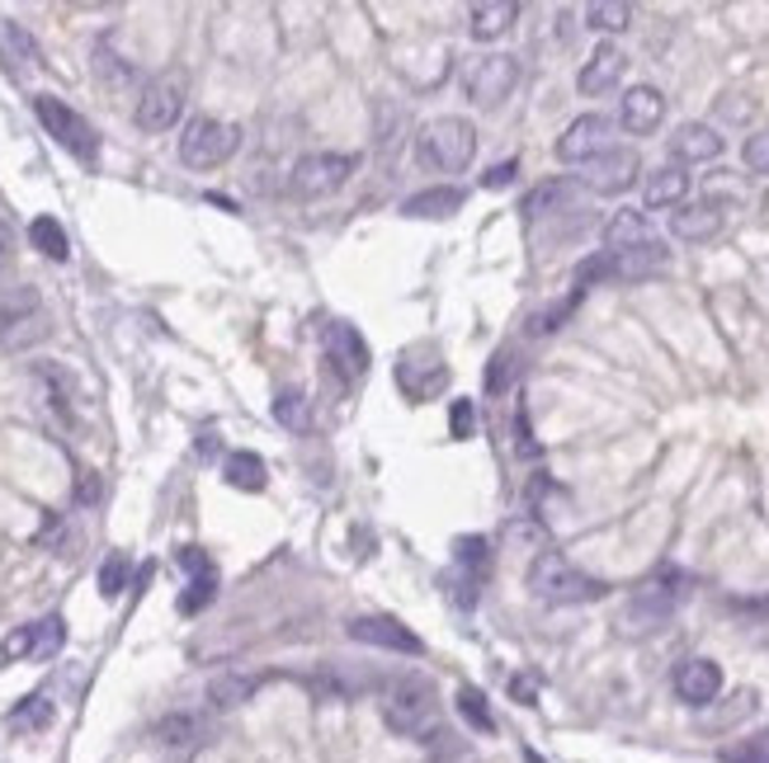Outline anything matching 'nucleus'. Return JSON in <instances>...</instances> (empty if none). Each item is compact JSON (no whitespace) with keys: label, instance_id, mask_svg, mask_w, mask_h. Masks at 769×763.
<instances>
[{"label":"nucleus","instance_id":"obj_1","mask_svg":"<svg viewBox=\"0 0 769 763\" xmlns=\"http://www.w3.org/2000/svg\"><path fill=\"white\" fill-rule=\"evenodd\" d=\"M383 716H387V726L397 735H406V740H425V745L444 740L440 693H435L430 678H397L383 697Z\"/></svg>","mask_w":769,"mask_h":763},{"label":"nucleus","instance_id":"obj_2","mask_svg":"<svg viewBox=\"0 0 769 763\" xmlns=\"http://www.w3.org/2000/svg\"><path fill=\"white\" fill-rule=\"evenodd\" d=\"M529 589L548 608H576V604H590V598L604 594V579L576 571L562 552H539L534 566H529Z\"/></svg>","mask_w":769,"mask_h":763},{"label":"nucleus","instance_id":"obj_3","mask_svg":"<svg viewBox=\"0 0 769 763\" xmlns=\"http://www.w3.org/2000/svg\"><path fill=\"white\" fill-rule=\"evenodd\" d=\"M472 151H477V128L467 118H435L421 128V160L440 175H459L467 170Z\"/></svg>","mask_w":769,"mask_h":763},{"label":"nucleus","instance_id":"obj_4","mask_svg":"<svg viewBox=\"0 0 769 763\" xmlns=\"http://www.w3.org/2000/svg\"><path fill=\"white\" fill-rule=\"evenodd\" d=\"M33 113H38V123L52 132V142L67 147L76 160H81V166H95V160H100V132H95L86 118L67 105V99H57V95H33Z\"/></svg>","mask_w":769,"mask_h":763},{"label":"nucleus","instance_id":"obj_5","mask_svg":"<svg viewBox=\"0 0 769 763\" xmlns=\"http://www.w3.org/2000/svg\"><path fill=\"white\" fill-rule=\"evenodd\" d=\"M684 585L689 579L680 571H657L647 585L628 598V608H623V627H633V632H657L661 622L680 608V598H684Z\"/></svg>","mask_w":769,"mask_h":763},{"label":"nucleus","instance_id":"obj_6","mask_svg":"<svg viewBox=\"0 0 769 763\" xmlns=\"http://www.w3.org/2000/svg\"><path fill=\"white\" fill-rule=\"evenodd\" d=\"M241 147V128L223 123V118H194L180 137V160L189 170H218L223 160L236 156Z\"/></svg>","mask_w":769,"mask_h":763},{"label":"nucleus","instance_id":"obj_7","mask_svg":"<svg viewBox=\"0 0 769 763\" xmlns=\"http://www.w3.org/2000/svg\"><path fill=\"white\" fill-rule=\"evenodd\" d=\"M515 86H520V62L505 52H482L463 67V90H467L472 105H482V109H496Z\"/></svg>","mask_w":769,"mask_h":763},{"label":"nucleus","instance_id":"obj_8","mask_svg":"<svg viewBox=\"0 0 769 763\" xmlns=\"http://www.w3.org/2000/svg\"><path fill=\"white\" fill-rule=\"evenodd\" d=\"M354 175V156L341 151H312L293 166V194L298 198H326Z\"/></svg>","mask_w":769,"mask_h":763},{"label":"nucleus","instance_id":"obj_9","mask_svg":"<svg viewBox=\"0 0 769 763\" xmlns=\"http://www.w3.org/2000/svg\"><path fill=\"white\" fill-rule=\"evenodd\" d=\"M62 641H67V622L62 617H38L29 622V627H19L10 632L6 641H0V670L10 665V660H52L57 651H62Z\"/></svg>","mask_w":769,"mask_h":763},{"label":"nucleus","instance_id":"obj_10","mask_svg":"<svg viewBox=\"0 0 769 763\" xmlns=\"http://www.w3.org/2000/svg\"><path fill=\"white\" fill-rule=\"evenodd\" d=\"M604 151H614V123L604 113H581L562 137H558V156L566 166H590Z\"/></svg>","mask_w":769,"mask_h":763},{"label":"nucleus","instance_id":"obj_11","mask_svg":"<svg viewBox=\"0 0 769 763\" xmlns=\"http://www.w3.org/2000/svg\"><path fill=\"white\" fill-rule=\"evenodd\" d=\"M444 382H448V368H444V354L435 345H411L397 358V387L411 400H430L444 387Z\"/></svg>","mask_w":769,"mask_h":763},{"label":"nucleus","instance_id":"obj_12","mask_svg":"<svg viewBox=\"0 0 769 763\" xmlns=\"http://www.w3.org/2000/svg\"><path fill=\"white\" fill-rule=\"evenodd\" d=\"M180 113H185V80L180 76L151 80L142 90V99H137V128L142 132H166V128L180 123Z\"/></svg>","mask_w":769,"mask_h":763},{"label":"nucleus","instance_id":"obj_13","mask_svg":"<svg viewBox=\"0 0 769 763\" xmlns=\"http://www.w3.org/2000/svg\"><path fill=\"white\" fill-rule=\"evenodd\" d=\"M349 636L364 641V646H378V651H397V655H425V641L406 627L397 617H383V613H368V617H354L349 622Z\"/></svg>","mask_w":769,"mask_h":763},{"label":"nucleus","instance_id":"obj_14","mask_svg":"<svg viewBox=\"0 0 769 763\" xmlns=\"http://www.w3.org/2000/svg\"><path fill=\"white\" fill-rule=\"evenodd\" d=\"M322 345H326V364L341 373V382H354V377L368 373V345H364V335L354 330V326H345V320H326Z\"/></svg>","mask_w":769,"mask_h":763},{"label":"nucleus","instance_id":"obj_15","mask_svg":"<svg viewBox=\"0 0 769 763\" xmlns=\"http://www.w3.org/2000/svg\"><path fill=\"white\" fill-rule=\"evenodd\" d=\"M676 693L680 702H689V707H708V702H718L722 693V670H718V660H684V665L676 670Z\"/></svg>","mask_w":769,"mask_h":763},{"label":"nucleus","instance_id":"obj_16","mask_svg":"<svg viewBox=\"0 0 769 763\" xmlns=\"http://www.w3.org/2000/svg\"><path fill=\"white\" fill-rule=\"evenodd\" d=\"M633 179H638V151H628V147L604 151L600 160L585 166V185L595 194H623Z\"/></svg>","mask_w":769,"mask_h":763},{"label":"nucleus","instance_id":"obj_17","mask_svg":"<svg viewBox=\"0 0 769 763\" xmlns=\"http://www.w3.org/2000/svg\"><path fill=\"white\" fill-rule=\"evenodd\" d=\"M661 118H666V99L657 86H633L623 95V105H619V123L633 132V137H647V132H657L661 128Z\"/></svg>","mask_w":769,"mask_h":763},{"label":"nucleus","instance_id":"obj_18","mask_svg":"<svg viewBox=\"0 0 769 763\" xmlns=\"http://www.w3.org/2000/svg\"><path fill=\"white\" fill-rule=\"evenodd\" d=\"M670 156H676V166H703V160L722 156V137L708 123H684L676 137H670Z\"/></svg>","mask_w":769,"mask_h":763},{"label":"nucleus","instance_id":"obj_19","mask_svg":"<svg viewBox=\"0 0 769 763\" xmlns=\"http://www.w3.org/2000/svg\"><path fill=\"white\" fill-rule=\"evenodd\" d=\"M623 67H628V57H623L614 43H600L595 52H590V62L581 67V76H576L581 95H604V90H614L619 76H623Z\"/></svg>","mask_w":769,"mask_h":763},{"label":"nucleus","instance_id":"obj_20","mask_svg":"<svg viewBox=\"0 0 769 763\" xmlns=\"http://www.w3.org/2000/svg\"><path fill=\"white\" fill-rule=\"evenodd\" d=\"M156 745L170 750V754H180V763L204 745V721L199 716H189V712H170L166 721H156Z\"/></svg>","mask_w":769,"mask_h":763},{"label":"nucleus","instance_id":"obj_21","mask_svg":"<svg viewBox=\"0 0 769 763\" xmlns=\"http://www.w3.org/2000/svg\"><path fill=\"white\" fill-rule=\"evenodd\" d=\"M647 240H657L652 227H647V212L623 208V212H614L604 222V246H609V255H628V250L647 246Z\"/></svg>","mask_w":769,"mask_h":763},{"label":"nucleus","instance_id":"obj_22","mask_svg":"<svg viewBox=\"0 0 769 763\" xmlns=\"http://www.w3.org/2000/svg\"><path fill=\"white\" fill-rule=\"evenodd\" d=\"M684 194H689L684 166H661V170L647 175L642 204H647V208H684Z\"/></svg>","mask_w":769,"mask_h":763},{"label":"nucleus","instance_id":"obj_23","mask_svg":"<svg viewBox=\"0 0 769 763\" xmlns=\"http://www.w3.org/2000/svg\"><path fill=\"white\" fill-rule=\"evenodd\" d=\"M670 231L680 240H713L722 231V208L718 204H684L670 217Z\"/></svg>","mask_w":769,"mask_h":763},{"label":"nucleus","instance_id":"obj_24","mask_svg":"<svg viewBox=\"0 0 769 763\" xmlns=\"http://www.w3.org/2000/svg\"><path fill=\"white\" fill-rule=\"evenodd\" d=\"M223 476H227V486H231V490H246V495H260V490L269 486V467H265V457H260V453H250V448L227 453Z\"/></svg>","mask_w":769,"mask_h":763},{"label":"nucleus","instance_id":"obj_25","mask_svg":"<svg viewBox=\"0 0 769 763\" xmlns=\"http://www.w3.org/2000/svg\"><path fill=\"white\" fill-rule=\"evenodd\" d=\"M0 62H6L10 76H24L38 67V43L24 33V24H10V19H0Z\"/></svg>","mask_w":769,"mask_h":763},{"label":"nucleus","instance_id":"obj_26","mask_svg":"<svg viewBox=\"0 0 769 763\" xmlns=\"http://www.w3.org/2000/svg\"><path fill=\"white\" fill-rule=\"evenodd\" d=\"M515 19H520V6H510V0H482V6H472L467 29L477 43H491V38H501Z\"/></svg>","mask_w":769,"mask_h":763},{"label":"nucleus","instance_id":"obj_27","mask_svg":"<svg viewBox=\"0 0 769 763\" xmlns=\"http://www.w3.org/2000/svg\"><path fill=\"white\" fill-rule=\"evenodd\" d=\"M463 189L459 185H435V189H421V194H411L406 204H402V212L406 217H453L463 208Z\"/></svg>","mask_w":769,"mask_h":763},{"label":"nucleus","instance_id":"obj_28","mask_svg":"<svg viewBox=\"0 0 769 763\" xmlns=\"http://www.w3.org/2000/svg\"><path fill=\"white\" fill-rule=\"evenodd\" d=\"M255 688H260V678L255 674H218L208 684V702L218 712H231V707H241V702H250Z\"/></svg>","mask_w":769,"mask_h":763},{"label":"nucleus","instance_id":"obj_29","mask_svg":"<svg viewBox=\"0 0 769 763\" xmlns=\"http://www.w3.org/2000/svg\"><path fill=\"white\" fill-rule=\"evenodd\" d=\"M666 246L661 240H647V246L628 250V255H614V278H642V274H657L666 269Z\"/></svg>","mask_w":769,"mask_h":763},{"label":"nucleus","instance_id":"obj_30","mask_svg":"<svg viewBox=\"0 0 769 763\" xmlns=\"http://www.w3.org/2000/svg\"><path fill=\"white\" fill-rule=\"evenodd\" d=\"M43 726H52V697L48 693H29L10 712V731L14 735H33V731H43Z\"/></svg>","mask_w":769,"mask_h":763},{"label":"nucleus","instance_id":"obj_31","mask_svg":"<svg viewBox=\"0 0 769 763\" xmlns=\"http://www.w3.org/2000/svg\"><path fill=\"white\" fill-rule=\"evenodd\" d=\"M29 246L38 255H48V259H67L71 255V240H67V231H62L57 217H33V222H29Z\"/></svg>","mask_w":769,"mask_h":763},{"label":"nucleus","instance_id":"obj_32","mask_svg":"<svg viewBox=\"0 0 769 763\" xmlns=\"http://www.w3.org/2000/svg\"><path fill=\"white\" fill-rule=\"evenodd\" d=\"M274 419H279L284 429H293V434H307V425H312L307 396H303L298 387H284L279 396H274Z\"/></svg>","mask_w":769,"mask_h":763},{"label":"nucleus","instance_id":"obj_33","mask_svg":"<svg viewBox=\"0 0 769 763\" xmlns=\"http://www.w3.org/2000/svg\"><path fill=\"white\" fill-rule=\"evenodd\" d=\"M585 24L600 33H619L633 24V6H623V0H595V6H585Z\"/></svg>","mask_w":769,"mask_h":763},{"label":"nucleus","instance_id":"obj_34","mask_svg":"<svg viewBox=\"0 0 769 763\" xmlns=\"http://www.w3.org/2000/svg\"><path fill=\"white\" fill-rule=\"evenodd\" d=\"M576 194V185L571 179H548V185H539L534 194L524 198V217H543V212H558L566 198Z\"/></svg>","mask_w":769,"mask_h":763},{"label":"nucleus","instance_id":"obj_35","mask_svg":"<svg viewBox=\"0 0 769 763\" xmlns=\"http://www.w3.org/2000/svg\"><path fill=\"white\" fill-rule=\"evenodd\" d=\"M459 712H463V721L472 731H482V735H496V716H491V707H486V693L482 688H459Z\"/></svg>","mask_w":769,"mask_h":763},{"label":"nucleus","instance_id":"obj_36","mask_svg":"<svg viewBox=\"0 0 769 763\" xmlns=\"http://www.w3.org/2000/svg\"><path fill=\"white\" fill-rule=\"evenodd\" d=\"M213 598H218V571H204V575H189V585L180 594V613L194 617V613H204Z\"/></svg>","mask_w":769,"mask_h":763},{"label":"nucleus","instance_id":"obj_37","mask_svg":"<svg viewBox=\"0 0 769 763\" xmlns=\"http://www.w3.org/2000/svg\"><path fill=\"white\" fill-rule=\"evenodd\" d=\"M453 566L467 571V575H486V566H491L486 537H459L453 542Z\"/></svg>","mask_w":769,"mask_h":763},{"label":"nucleus","instance_id":"obj_38","mask_svg":"<svg viewBox=\"0 0 769 763\" xmlns=\"http://www.w3.org/2000/svg\"><path fill=\"white\" fill-rule=\"evenodd\" d=\"M718 759L722 763H769V731H760L751 740H737V745H727Z\"/></svg>","mask_w":769,"mask_h":763},{"label":"nucleus","instance_id":"obj_39","mask_svg":"<svg viewBox=\"0 0 769 763\" xmlns=\"http://www.w3.org/2000/svg\"><path fill=\"white\" fill-rule=\"evenodd\" d=\"M515 377H520V358L510 354V349H501L496 358H491V368H486V392H510L515 387Z\"/></svg>","mask_w":769,"mask_h":763},{"label":"nucleus","instance_id":"obj_40","mask_svg":"<svg viewBox=\"0 0 769 763\" xmlns=\"http://www.w3.org/2000/svg\"><path fill=\"white\" fill-rule=\"evenodd\" d=\"M124 585H128V556L114 552L105 566H100V594L105 598H118V594H124Z\"/></svg>","mask_w":769,"mask_h":763},{"label":"nucleus","instance_id":"obj_41","mask_svg":"<svg viewBox=\"0 0 769 763\" xmlns=\"http://www.w3.org/2000/svg\"><path fill=\"white\" fill-rule=\"evenodd\" d=\"M741 156H746V166H751L756 175H769V132H756Z\"/></svg>","mask_w":769,"mask_h":763},{"label":"nucleus","instance_id":"obj_42","mask_svg":"<svg viewBox=\"0 0 769 763\" xmlns=\"http://www.w3.org/2000/svg\"><path fill=\"white\" fill-rule=\"evenodd\" d=\"M515 453L520 457H539L543 448L534 444V434H529V415H524V406H515Z\"/></svg>","mask_w":769,"mask_h":763},{"label":"nucleus","instance_id":"obj_43","mask_svg":"<svg viewBox=\"0 0 769 763\" xmlns=\"http://www.w3.org/2000/svg\"><path fill=\"white\" fill-rule=\"evenodd\" d=\"M515 175H520V160H501V166H491L482 175V185L486 189H505V185H515Z\"/></svg>","mask_w":769,"mask_h":763},{"label":"nucleus","instance_id":"obj_44","mask_svg":"<svg viewBox=\"0 0 769 763\" xmlns=\"http://www.w3.org/2000/svg\"><path fill=\"white\" fill-rule=\"evenodd\" d=\"M175 561L189 571V575H204V571H213V561H208V552L204 547H180L175 552Z\"/></svg>","mask_w":769,"mask_h":763},{"label":"nucleus","instance_id":"obj_45","mask_svg":"<svg viewBox=\"0 0 769 763\" xmlns=\"http://www.w3.org/2000/svg\"><path fill=\"white\" fill-rule=\"evenodd\" d=\"M472 434V400H453V438Z\"/></svg>","mask_w":769,"mask_h":763},{"label":"nucleus","instance_id":"obj_46","mask_svg":"<svg viewBox=\"0 0 769 763\" xmlns=\"http://www.w3.org/2000/svg\"><path fill=\"white\" fill-rule=\"evenodd\" d=\"M510 697H520L524 702V707H534V702H539V688H534V678H510Z\"/></svg>","mask_w":769,"mask_h":763},{"label":"nucleus","instance_id":"obj_47","mask_svg":"<svg viewBox=\"0 0 769 763\" xmlns=\"http://www.w3.org/2000/svg\"><path fill=\"white\" fill-rule=\"evenodd\" d=\"M76 499H81V505H95V499H100V480H95V472H81V486H76Z\"/></svg>","mask_w":769,"mask_h":763},{"label":"nucleus","instance_id":"obj_48","mask_svg":"<svg viewBox=\"0 0 769 763\" xmlns=\"http://www.w3.org/2000/svg\"><path fill=\"white\" fill-rule=\"evenodd\" d=\"M218 453V434H199V457H213Z\"/></svg>","mask_w":769,"mask_h":763},{"label":"nucleus","instance_id":"obj_49","mask_svg":"<svg viewBox=\"0 0 769 763\" xmlns=\"http://www.w3.org/2000/svg\"><path fill=\"white\" fill-rule=\"evenodd\" d=\"M10 246H14V236H10V227H6V222H0V259L10 255Z\"/></svg>","mask_w":769,"mask_h":763},{"label":"nucleus","instance_id":"obj_50","mask_svg":"<svg viewBox=\"0 0 769 763\" xmlns=\"http://www.w3.org/2000/svg\"><path fill=\"white\" fill-rule=\"evenodd\" d=\"M524 763H548V759H543L539 750H524Z\"/></svg>","mask_w":769,"mask_h":763}]
</instances>
